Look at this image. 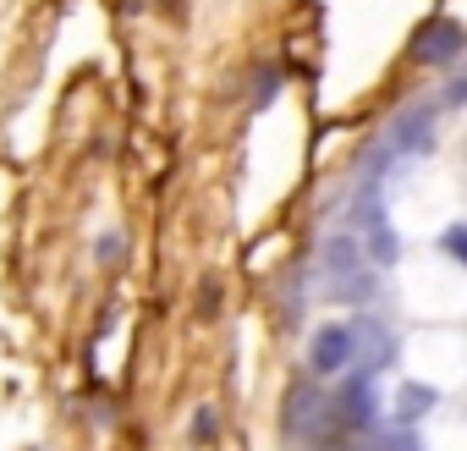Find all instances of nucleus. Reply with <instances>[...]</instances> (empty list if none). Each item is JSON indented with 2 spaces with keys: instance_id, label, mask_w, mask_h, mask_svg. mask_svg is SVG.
<instances>
[{
  "instance_id": "4",
  "label": "nucleus",
  "mask_w": 467,
  "mask_h": 451,
  "mask_svg": "<svg viewBox=\"0 0 467 451\" xmlns=\"http://www.w3.org/2000/svg\"><path fill=\"white\" fill-rule=\"evenodd\" d=\"M374 369H363V374H352L341 391H330V424L336 429H368L374 424Z\"/></svg>"
},
{
  "instance_id": "2",
  "label": "nucleus",
  "mask_w": 467,
  "mask_h": 451,
  "mask_svg": "<svg viewBox=\"0 0 467 451\" xmlns=\"http://www.w3.org/2000/svg\"><path fill=\"white\" fill-rule=\"evenodd\" d=\"M319 270L330 281V298H347V303L368 298V270H363V254H358L352 237H330L325 254H319Z\"/></svg>"
},
{
  "instance_id": "11",
  "label": "nucleus",
  "mask_w": 467,
  "mask_h": 451,
  "mask_svg": "<svg viewBox=\"0 0 467 451\" xmlns=\"http://www.w3.org/2000/svg\"><path fill=\"white\" fill-rule=\"evenodd\" d=\"M374 451H423V446H418V435H407V429H390V435H385Z\"/></svg>"
},
{
  "instance_id": "1",
  "label": "nucleus",
  "mask_w": 467,
  "mask_h": 451,
  "mask_svg": "<svg viewBox=\"0 0 467 451\" xmlns=\"http://www.w3.org/2000/svg\"><path fill=\"white\" fill-rule=\"evenodd\" d=\"M281 424H286L292 440H308V446L325 440V435L336 429V424H330V396H325L319 385H308V380L292 385V391H286V407H281Z\"/></svg>"
},
{
  "instance_id": "8",
  "label": "nucleus",
  "mask_w": 467,
  "mask_h": 451,
  "mask_svg": "<svg viewBox=\"0 0 467 451\" xmlns=\"http://www.w3.org/2000/svg\"><path fill=\"white\" fill-rule=\"evenodd\" d=\"M368 254H374V265H390V259H396V237H390V226H385V220L368 226Z\"/></svg>"
},
{
  "instance_id": "7",
  "label": "nucleus",
  "mask_w": 467,
  "mask_h": 451,
  "mask_svg": "<svg viewBox=\"0 0 467 451\" xmlns=\"http://www.w3.org/2000/svg\"><path fill=\"white\" fill-rule=\"evenodd\" d=\"M434 407V391L429 385H401V402H396V413H401V424H412V418H423Z\"/></svg>"
},
{
  "instance_id": "10",
  "label": "nucleus",
  "mask_w": 467,
  "mask_h": 451,
  "mask_svg": "<svg viewBox=\"0 0 467 451\" xmlns=\"http://www.w3.org/2000/svg\"><path fill=\"white\" fill-rule=\"evenodd\" d=\"M440 248L456 259V265H467V226H445V237H440Z\"/></svg>"
},
{
  "instance_id": "12",
  "label": "nucleus",
  "mask_w": 467,
  "mask_h": 451,
  "mask_svg": "<svg viewBox=\"0 0 467 451\" xmlns=\"http://www.w3.org/2000/svg\"><path fill=\"white\" fill-rule=\"evenodd\" d=\"M214 309H220V281H214V276H209V281H203V303H198V314H203V320H209V314H214Z\"/></svg>"
},
{
  "instance_id": "13",
  "label": "nucleus",
  "mask_w": 467,
  "mask_h": 451,
  "mask_svg": "<svg viewBox=\"0 0 467 451\" xmlns=\"http://www.w3.org/2000/svg\"><path fill=\"white\" fill-rule=\"evenodd\" d=\"M116 254H121V237H105L99 243V265H116Z\"/></svg>"
},
{
  "instance_id": "5",
  "label": "nucleus",
  "mask_w": 467,
  "mask_h": 451,
  "mask_svg": "<svg viewBox=\"0 0 467 451\" xmlns=\"http://www.w3.org/2000/svg\"><path fill=\"white\" fill-rule=\"evenodd\" d=\"M358 358V325H319L314 341H308V369L325 380V374H341L347 363Z\"/></svg>"
},
{
  "instance_id": "14",
  "label": "nucleus",
  "mask_w": 467,
  "mask_h": 451,
  "mask_svg": "<svg viewBox=\"0 0 467 451\" xmlns=\"http://www.w3.org/2000/svg\"><path fill=\"white\" fill-rule=\"evenodd\" d=\"M254 100H259V105H265V100H275V72H265V78H259V94H254Z\"/></svg>"
},
{
  "instance_id": "6",
  "label": "nucleus",
  "mask_w": 467,
  "mask_h": 451,
  "mask_svg": "<svg viewBox=\"0 0 467 451\" xmlns=\"http://www.w3.org/2000/svg\"><path fill=\"white\" fill-rule=\"evenodd\" d=\"M429 121H434L429 110H407V116L390 127L385 154H418V149H429V143H434V127H429Z\"/></svg>"
},
{
  "instance_id": "3",
  "label": "nucleus",
  "mask_w": 467,
  "mask_h": 451,
  "mask_svg": "<svg viewBox=\"0 0 467 451\" xmlns=\"http://www.w3.org/2000/svg\"><path fill=\"white\" fill-rule=\"evenodd\" d=\"M467 50V28L451 23V17H429L418 34H412V61L418 67H445Z\"/></svg>"
},
{
  "instance_id": "9",
  "label": "nucleus",
  "mask_w": 467,
  "mask_h": 451,
  "mask_svg": "<svg viewBox=\"0 0 467 451\" xmlns=\"http://www.w3.org/2000/svg\"><path fill=\"white\" fill-rule=\"evenodd\" d=\"M214 429H220L214 407H198V413H192V435H187V440H192V446H214Z\"/></svg>"
}]
</instances>
